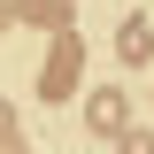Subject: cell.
I'll use <instances>...</instances> for the list:
<instances>
[{
    "instance_id": "obj_1",
    "label": "cell",
    "mask_w": 154,
    "mask_h": 154,
    "mask_svg": "<svg viewBox=\"0 0 154 154\" xmlns=\"http://www.w3.org/2000/svg\"><path fill=\"white\" fill-rule=\"evenodd\" d=\"M85 123H93L100 139H108V131H123V93H116V85H108V93H93V100H85Z\"/></svg>"
},
{
    "instance_id": "obj_2",
    "label": "cell",
    "mask_w": 154,
    "mask_h": 154,
    "mask_svg": "<svg viewBox=\"0 0 154 154\" xmlns=\"http://www.w3.org/2000/svg\"><path fill=\"white\" fill-rule=\"evenodd\" d=\"M154 54V38H146V23H123V62H146Z\"/></svg>"
}]
</instances>
